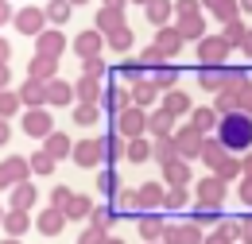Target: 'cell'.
Returning a JSON list of instances; mask_svg holds the SVG:
<instances>
[{
  "mask_svg": "<svg viewBox=\"0 0 252 244\" xmlns=\"http://www.w3.org/2000/svg\"><path fill=\"white\" fill-rule=\"evenodd\" d=\"M74 163H78V167H101V163H105V140H97V136L78 140V144H74Z\"/></svg>",
  "mask_w": 252,
  "mask_h": 244,
  "instance_id": "obj_10",
  "label": "cell"
},
{
  "mask_svg": "<svg viewBox=\"0 0 252 244\" xmlns=\"http://www.w3.org/2000/svg\"><path fill=\"white\" fill-rule=\"evenodd\" d=\"M190 124L206 136V132L221 128V117H218V109H214V105H202V109H194V113H190Z\"/></svg>",
  "mask_w": 252,
  "mask_h": 244,
  "instance_id": "obj_18",
  "label": "cell"
},
{
  "mask_svg": "<svg viewBox=\"0 0 252 244\" xmlns=\"http://www.w3.org/2000/svg\"><path fill=\"white\" fill-rule=\"evenodd\" d=\"M140 62H144V66H159V70L167 66V59H163V51H159L156 43H152V47H144V55H140Z\"/></svg>",
  "mask_w": 252,
  "mask_h": 244,
  "instance_id": "obj_44",
  "label": "cell"
},
{
  "mask_svg": "<svg viewBox=\"0 0 252 244\" xmlns=\"http://www.w3.org/2000/svg\"><path fill=\"white\" fill-rule=\"evenodd\" d=\"M74 93H78V105H97V101H101L97 78H78V82H74Z\"/></svg>",
  "mask_w": 252,
  "mask_h": 244,
  "instance_id": "obj_28",
  "label": "cell"
},
{
  "mask_svg": "<svg viewBox=\"0 0 252 244\" xmlns=\"http://www.w3.org/2000/svg\"><path fill=\"white\" fill-rule=\"evenodd\" d=\"M210 12H214L218 20H225V24L241 20V4H229V0H214V4H210Z\"/></svg>",
  "mask_w": 252,
  "mask_h": 244,
  "instance_id": "obj_36",
  "label": "cell"
},
{
  "mask_svg": "<svg viewBox=\"0 0 252 244\" xmlns=\"http://www.w3.org/2000/svg\"><path fill=\"white\" fill-rule=\"evenodd\" d=\"M179 78H183V70L167 62V66H163V70H159V74H156V86H159V90H163V93H175V82H179Z\"/></svg>",
  "mask_w": 252,
  "mask_h": 244,
  "instance_id": "obj_35",
  "label": "cell"
},
{
  "mask_svg": "<svg viewBox=\"0 0 252 244\" xmlns=\"http://www.w3.org/2000/svg\"><path fill=\"white\" fill-rule=\"evenodd\" d=\"M94 210H97L94 198H82V194H78V198H74V206L66 210V221H90V217H94Z\"/></svg>",
  "mask_w": 252,
  "mask_h": 244,
  "instance_id": "obj_33",
  "label": "cell"
},
{
  "mask_svg": "<svg viewBox=\"0 0 252 244\" xmlns=\"http://www.w3.org/2000/svg\"><path fill=\"white\" fill-rule=\"evenodd\" d=\"M241 163H245V179H252V152L241 155Z\"/></svg>",
  "mask_w": 252,
  "mask_h": 244,
  "instance_id": "obj_52",
  "label": "cell"
},
{
  "mask_svg": "<svg viewBox=\"0 0 252 244\" xmlns=\"http://www.w3.org/2000/svg\"><path fill=\"white\" fill-rule=\"evenodd\" d=\"M175 159H183V155H179V140H175V136L156 140V163H163V167H167V163H175Z\"/></svg>",
  "mask_w": 252,
  "mask_h": 244,
  "instance_id": "obj_34",
  "label": "cell"
},
{
  "mask_svg": "<svg viewBox=\"0 0 252 244\" xmlns=\"http://www.w3.org/2000/svg\"><path fill=\"white\" fill-rule=\"evenodd\" d=\"M237 237H241V244H252V217L237 221Z\"/></svg>",
  "mask_w": 252,
  "mask_h": 244,
  "instance_id": "obj_48",
  "label": "cell"
},
{
  "mask_svg": "<svg viewBox=\"0 0 252 244\" xmlns=\"http://www.w3.org/2000/svg\"><path fill=\"white\" fill-rule=\"evenodd\" d=\"M221 202H225V183L218 175L198 179V210H221Z\"/></svg>",
  "mask_w": 252,
  "mask_h": 244,
  "instance_id": "obj_7",
  "label": "cell"
},
{
  "mask_svg": "<svg viewBox=\"0 0 252 244\" xmlns=\"http://www.w3.org/2000/svg\"><path fill=\"white\" fill-rule=\"evenodd\" d=\"M148 109H128V113H121V117H113V132L117 136H125V140H144L148 136Z\"/></svg>",
  "mask_w": 252,
  "mask_h": 244,
  "instance_id": "obj_3",
  "label": "cell"
},
{
  "mask_svg": "<svg viewBox=\"0 0 252 244\" xmlns=\"http://www.w3.org/2000/svg\"><path fill=\"white\" fill-rule=\"evenodd\" d=\"M101 47H105V35L101 31H82L78 39H74V51H78V59H101Z\"/></svg>",
  "mask_w": 252,
  "mask_h": 244,
  "instance_id": "obj_13",
  "label": "cell"
},
{
  "mask_svg": "<svg viewBox=\"0 0 252 244\" xmlns=\"http://www.w3.org/2000/svg\"><path fill=\"white\" fill-rule=\"evenodd\" d=\"M63 225H66L63 210H43V214H39V233H43V237H59Z\"/></svg>",
  "mask_w": 252,
  "mask_h": 244,
  "instance_id": "obj_26",
  "label": "cell"
},
{
  "mask_svg": "<svg viewBox=\"0 0 252 244\" xmlns=\"http://www.w3.org/2000/svg\"><path fill=\"white\" fill-rule=\"evenodd\" d=\"M32 171L35 175H55V159H51L47 152H35L32 155Z\"/></svg>",
  "mask_w": 252,
  "mask_h": 244,
  "instance_id": "obj_42",
  "label": "cell"
},
{
  "mask_svg": "<svg viewBox=\"0 0 252 244\" xmlns=\"http://www.w3.org/2000/svg\"><path fill=\"white\" fill-rule=\"evenodd\" d=\"M121 28H128L125 24V4H101L97 8V31L109 39L113 31H121Z\"/></svg>",
  "mask_w": 252,
  "mask_h": 244,
  "instance_id": "obj_12",
  "label": "cell"
},
{
  "mask_svg": "<svg viewBox=\"0 0 252 244\" xmlns=\"http://www.w3.org/2000/svg\"><path fill=\"white\" fill-rule=\"evenodd\" d=\"M32 159H24V155H4V163H0V183L8 186V190H16V186L32 183Z\"/></svg>",
  "mask_w": 252,
  "mask_h": 244,
  "instance_id": "obj_4",
  "label": "cell"
},
{
  "mask_svg": "<svg viewBox=\"0 0 252 244\" xmlns=\"http://www.w3.org/2000/svg\"><path fill=\"white\" fill-rule=\"evenodd\" d=\"M28 229H32V217L28 214H20V210H8V214H4V237H16V241H20Z\"/></svg>",
  "mask_w": 252,
  "mask_h": 244,
  "instance_id": "obj_24",
  "label": "cell"
},
{
  "mask_svg": "<svg viewBox=\"0 0 252 244\" xmlns=\"http://www.w3.org/2000/svg\"><path fill=\"white\" fill-rule=\"evenodd\" d=\"M43 12H47V20H66L74 12V4H43Z\"/></svg>",
  "mask_w": 252,
  "mask_h": 244,
  "instance_id": "obj_47",
  "label": "cell"
},
{
  "mask_svg": "<svg viewBox=\"0 0 252 244\" xmlns=\"http://www.w3.org/2000/svg\"><path fill=\"white\" fill-rule=\"evenodd\" d=\"M20 101H24V97H20V93L4 90V101H0V105H4V117H16V113H20Z\"/></svg>",
  "mask_w": 252,
  "mask_h": 244,
  "instance_id": "obj_46",
  "label": "cell"
},
{
  "mask_svg": "<svg viewBox=\"0 0 252 244\" xmlns=\"http://www.w3.org/2000/svg\"><path fill=\"white\" fill-rule=\"evenodd\" d=\"M175 140H179V155L183 159H202V152H206V136L194 128V124H183L179 132H175Z\"/></svg>",
  "mask_w": 252,
  "mask_h": 244,
  "instance_id": "obj_8",
  "label": "cell"
},
{
  "mask_svg": "<svg viewBox=\"0 0 252 244\" xmlns=\"http://www.w3.org/2000/svg\"><path fill=\"white\" fill-rule=\"evenodd\" d=\"M225 39H229V47H245V39H249L245 20H233V24H225Z\"/></svg>",
  "mask_w": 252,
  "mask_h": 244,
  "instance_id": "obj_37",
  "label": "cell"
},
{
  "mask_svg": "<svg viewBox=\"0 0 252 244\" xmlns=\"http://www.w3.org/2000/svg\"><path fill=\"white\" fill-rule=\"evenodd\" d=\"M144 16H148L152 24H159V28H171L167 20L175 16V4H167V0H152V4H144Z\"/></svg>",
  "mask_w": 252,
  "mask_h": 244,
  "instance_id": "obj_29",
  "label": "cell"
},
{
  "mask_svg": "<svg viewBox=\"0 0 252 244\" xmlns=\"http://www.w3.org/2000/svg\"><path fill=\"white\" fill-rule=\"evenodd\" d=\"M156 159V140H128V163H148Z\"/></svg>",
  "mask_w": 252,
  "mask_h": 244,
  "instance_id": "obj_31",
  "label": "cell"
},
{
  "mask_svg": "<svg viewBox=\"0 0 252 244\" xmlns=\"http://www.w3.org/2000/svg\"><path fill=\"white\" fill-rule=\"evenodd\" d=\"M55 70H59V59H43V55H35V59L28 62V78H35V82H43V86H51V82H59V78H55Z\"/></svg>",
  "mask_w": 252,
  "mask_h": 244,
  "instance_id": "obj_15",
  "label": "cell"
},
{
  "mask_svg": "<svg viewBox=\"0 0 252 244\" xmlns=\"http://www.w3.org/2000/svg\"><path fill=\"white\" fill-rule=\"evenodd\" d=\"M171 128H175V117H167L163 109H156V113H152V121H148V132H152V140H167V136H175Z\"/></svg>",
  "mask_w": 252,
  "mask_h": 244,
  "instance_id": "obj_30",
  "label": "cell"
},
{
  "mask_svg": "<svg viewBox=\"0 0 252 244\" xmlns=\"http://www.w3.org/2000/svg\"><path fill=\"white\" fill-rule=\"evenodd\" d=\"M43 152L59 163V159H66V155H74V144H70V136H66V132H55V136H47V140H43Z\"/></svg>",
  "mask_w": 252,
  "mask_h": 244,
  "instance_id": "obj_19",
  "label": "cell"
},
{
  "mask_svg": "<svg viewBox=\"0 0 252 244\" xmlns=\"http://www.w3.org/2000/svg\"><path fill=\"white\" fill-rule=\"evenodd\" d=\"M237 198H241L245 206H252V179H241V186H237Z\"/></svg>",
  "mask_w": 252,
  "mask_h": 244,
  "instance_id": "obj_50",
  "label": "cell"
},
{
  "mask_svg": "<svg viewBox=\"0 0 252 244\" xmlns=\"http://www.w3.org/2000/svg\"><path fill=\"white\" fill-rule=\"evenodd\" d=\"M35 47H39L43 59H59V51L66 47V39H63V31H43V35L35 39Z\"/></svg>",
  "mask_w": 252,
  "mask_h": 244,
  "instance_id": "obj_22",
  "label": "cell"
},
{
  "mask_svg": "<svg viewBox=\"0 0 252 244\" xmlns=\"http://www.w3.org/2000/svg\"><path fill=\"white\" fill-rule=\"evenodd\" d=\"M20 97H24V105H32V109L51 105V93H47V86H43V82H35V78H28V82L20 86Z\"/></svg>",
  "mask_w": 252,
  "mask_h": 244,
  "instance_id": "obj_17",
  "label": "cell"
},
{
  "mask_svg": "<svg viewBox=\"0 0 252 244\" xmlns=\"http://www.w3.org/2000/svg\"><path fill=\"white\" fill-rule=\"evenodd\" d=\"M175 31L183 39H194V43L206 39V20H202V8L194 0H179L175 4Z\"/></svg>",
  "mask_w": 252,
  "mask_h": 244,
  "instance_id": "obj_2",
  "label": "cell"
},
{
  "mask_svg": "<svg viewBox=\"0 0 252 244\" xmlns=\"http://www.w3.org/2000/svg\"><path fill=\"white\" fill-rule=\"evenodd\" d=\"M225 159H229V155H225V144H221L218 136H210V140H206V152H202V163L218 175L221 167H225Z\"/></svg>",
  "mask_w": 252,
  "mask_h": 244,
  "instance_id": "obj_20",
  "label": "cell"
},
{
  "mask_svg": "<svg viewBox=\"0 0 252 244\" xmlns=\"http://www.w3.org/2000/svg\"><path fill=\"white\" fill-rule=\"evenodd\" d=\"M20 124H24V136H35V140H47V136L59 132V128H55V117H51L47 109H28Z\"/></svg>",
  "mask_w": 252,
  "mask_h": 244,
  "instance_id": "obj_6",
  "label": "cell"
},
{
  "mask_svg": "<svg viewBox=\"0 0 252 244\" xmlns=\"http://www.w3.org/2000/svg\"><path fill=\"white\" fill-rule=\"evenodd\" d=\"M97 186H101V194H117V175H113V171H105Z\"/></svg>",
  "mask_w": 252,
  "mask_h": 244,
  "instance_id": "obj_49",
  "label": "cell"
},
{
  "mask_svg": "<svg viewBox=\"0 0 252 244\" xmlns=\"http://www.w3.org/2000/svg\"><path fill=\"white\" fill-rule=\"evenodd\" d=\"M74 121L82 124V128H90V124L101 121V109L97 105H74Z\"/></svg>",
  "mask_w": 252,
  "mask_h": 244,
  "instance_id": "obj_38",
  "label": "cell"
},
{
  "mask_svg": "<svg viewBox=\"0 0 252 244\" xmlns=\"http://www.w3.org/2000/svg\"><path fill=\"white\" fill-rule=\"evenodd\" d=\"M105 43H109V47H113L117 55H125L128 47H132V31H128V28H121V31H113V35H109Z\"/></svg>",
  "mask_w": 252,
  "mask_h": 244,
  "instance_id": "obj_40",
  "label": "cell"
},
{
  "mask_svg": "<svg viewBox=\"0 0 252 244\" xmlns=\"http://www.w3.org/2000/svg\"><path fill=\"white\" fill-rule=\"evenodd\" d=\"M4 244H20V241H16V237H4Z\"/></svg>",
  "mask_w": 252,
  "mask_h": 244,
  "instance_id": "obj_55",
  "label": "cell"
},
{
  "mask_svg": "<svg viewBox=\"0 0 252 244\" xmlns=\"http://www.w3.org/2000/svg\"><path fill=\"white\" fill-rule=\"evenodd\" d=\"M159 93L163 90L156 86V78H148V82H136V86H132V101H136V109H148Z\"/></svg>",
  "mask_w": 252,
  "mask_h": 244,
  "instance_id": "obj_27",
  "label": "cell"
},
{
  "mask_svg": "<svg viewBox=\"0 0 252 244\" xmlns=\"http://www.w3.org/2000/svg\"><path fill=\"white\" fill-rule=\"evenodd\" d=\"M218 140L225 144V152H245V148H252V117H245V113L225 117L221 128H218Z\"/></svg>",
  "mask_w": 252,
  "mask_h": 244,
  "instance_id": "obj_1",
  "label": "cell"
},
{
  "mask_svg": "<svg viewBox=\"0 0 252 244\" xmlns=\"http://www.w3.org/2000/svg\"><path fill=\"white\" fill-rule=\"evenodd\" d=\"M43 24H47V12H43L39 4H24V8L16 12V24H12V28L39 39V35H43Z\"/></svg>",
  "mask_w": 252,
  "mask_h": 244,
  "instance_id": "obj_9",
  "label": "cell"
},
{
  "mask_svg": "<svg viewBox=\"0 0 252 244\" xmlns=\"http://www.w3.org/2000/svg\"><path fill=\"white\" fill-rule=\"evenodd\" d=\"M163 244H206V233H202V225H194V221H183V225H167V233H163Z\"/></svg>",
  "mask_w": 252,
  "mask_h": 244,
  "instance_id": "obj_11",
  "label": "cell"
},
{
  "mask_svg": "<svg viewBox=\"0 0 252 244\" xmlns=\"http://www.w3.org/2000/svg\"><path fill=\"white\" fill-rule=\"evenodd\" d=\"M241 113H245V117H252V86H245V90H241Z\"/></svg>",
  "mask_w": 252,
  "mask_h": 244,
  "instance_id": "obj_51",
  "label": "cell"
},
{
  "mask_svg": "<svg viewBox=\"0 0 252 244\" xmlns=\"http://www.w3.org/2000/svg\"><path fill=\"white\" fill-rule=\"evenodd\" d=\"M167 117H183V113H194L190 109V97L183 90H175V93H163V105H159Z\"/></svg>",
  "mask_w": 252,
  "mask_h": 244,
  "instance_id": "obj_23",
  "label": "cell"
},
{
  "mask_svg": "<svg viewBox=\"0 0 252 244\" xmlns=\"http://www.w3.org/2000/svg\"><path fill=\"white\" fill-rule=\"evenodd\" d=\"M156 47L163 51V59H171V55H179V47H183V35L175 28H159L156 31Z\"/></svg>",
  "mask_w": 252,
  "mask_h": 244,
  "instance_id": "obj_25",
  "label": "cell"
},
{
  "mask_svg": "<svg viewBox=\"0 0 252 244\" xmlns=\"http://www.w3.org/2000/svg\"><path fill=\"white\" fill-rule=\"evenodd\" d=\"M190 179H194V175H190V163H187V159H175V163L163 167V183L171 186V190H183Z\"/></svg>",
  "mask_w": 252,
  "mask_h": 244,
  "instance_id": "obj_16",
  "label": "cell"
},
{
  "mask_svg": "<svg viewBox=\"0 0 252 244\" xmlns=\"http://www.w3.org/2000/svg\"><path fill=\"white\" fill-rule=\"evenodd\" d=\"M35 198H39V194H35V186H32V183H24V186H16V190L8 194V210H20V214H28V210L35 206Z\"/></svg>",
  "mask_w": 252,
  "mask_h": 244,
  "instance_id": "obj_21",
  "label": "cell"
},
{
  "mask_svg": "<svg viewBox=\"0 0 252 244\" xmlns=\"http://www.w3.org/2000/svg\"><path fill=\"white\" fill-rule=\"evenodd\" d=\"M47 93H51V105H59V109L78 101V93H74V86H70V82H51V86H47Z\"/></svg>",
  "mask_w": 252,
  "mask_h": 244,
  "instance_id": "obj_32",
  "label": "cell"
},
{
  "mask_svg": "<svg viewBox=\"0 0 252 244\" xmlns=\"http://www.w3.org/2000/svg\"><path fill=\"white\" fill-rule=\"evenodd\" d=\"M245 55H252V31H249V39H245V47H241Z\"/></svg>",
  "mask_w": 252,
  "mask_h": 244,
  "instance_id": "obj_54",
  "label": "cell"
},
{
  "mask_svg": "<svg viewBox=\"0 0 252 244\" xmlns=\"http://www.w3.org/2000/svg\"><path fill=\"white\" fill-rule=\"evenodd\" d=\"M187 202H190L187 186H183V190H167V202H163V210H187Z\"/></svg>",
  "mask_w": 252,
  "mask_h": 244,
  "instance_id": "obj_43",
  "label": "cell"
},
{
  "mask_svg": "<svg viewBox=\"0 0 252 244\" xmlns=\"http://www.w3.org/2000/svg\"><path fill=\"white\" fill-rule=\"evenodd\" d=\"M163 202H167V190L159 183H144L136 190V210H163Z\"/></svg>",
  "mask_w": 252,
  "mask_h": 244,
  "instance_id": "obj_14",
  "label": "cell"
},
{
  "mask_svg": "<svg viewBox=\"0 0 252 244\" xmlns=\"http://www.w3.org/2000/svg\"><path fill=\"white\" fill-rule=\"evenodd\" d=\"M233 47H229V39L225 35H206L202 43H198V62L202 66H225V55H229Z\"/></svg>",
  "mask_w": 252,
  "mask_h": 244,
  "instance_id": "obj_5",
  "label": "cell"
},
{
  "mask_svg": "<svg viewBox=\"0 0 252 244\" xmlns=\"http://www.w3.org/2000/svg\"><path fill=\"white\" fill-rule=\"evenodd\" d=\"M101 244H125V241H121L117 233H105V237H101Z\"/></svg>",
  "mask_w": 252,
  "mask_h": 244,
  "instance_id": "obj_53",
  "label": "cell"
},
{
  "mask_svg": "<svg viewBox=\"0 0 252 244\" xmlns=\"http://www.w3.org/2000/svg\"><path fill=\"white\" fill-rule=\"evenodd\" d=\"M233 237H237V225H221L214 233H206V244H233Z\"/></svg>",
  "mask_w": 252,
  "mask_h": 244,
  "instance_id": "obj_41",
  "label": "cell"
},
{
  "mask_svg": "<svg viewBox=\"0 0 252 244\" xmlns=\"http://www.w3.org/2000/svg\"><path fill=\"white\" fill-rule=\"evenodd\" d=\"M156 244H163V241H156Z\"/></svg>",
  "mask_w": 252,
  "mask_h": 244,
  "instance_id": "obj_56",
  "label": "cell"
},
{
  "mask_svg": "<svg viewBox=\"0 0 252 244\" xmlns=\"http://www.w3.org/2000/svg\"><path fill=\"white\" fill-rule=\"evenodd\" d=\"M237 175H241V179H245V163H241V159H233V155H229V159H225V167H221V171H218V179H221V183H233V179H237Z\"/></svg>",
  "mask_w": 252,
  "mask_h": 244,
  "instance_id": "obj_39",
  "label": "cell"
},
{
  "mask_svg": "<svg viewBox=\"0 0 252 244\" xmlns=\"http://www.w3.org/2000/svg\"><path fill=\"white\" fill-rule=\"evenodd\" d=\"M105 74V59H86L82 62V78H101Z\"/></svg>",
  "mask_w": 252,
  "mask_h": 244,
  "instance_id": "obj_45",
  "label": "cell"
}]
</instances>
